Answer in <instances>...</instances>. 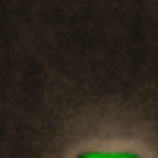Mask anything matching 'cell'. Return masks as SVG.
Wrapping results in <instances>:
<instances>
[{
  "label": "cell",
  "instance_id": "cell-1",
  "mask_svg": "<svg viewBox=\"0 0 158 158\" xmlns=\"http://www.w3.org/2000/svg\"><path fill=\"white\" fill-rule=\"evenodd\" d=\"M76 158H139V155H133V152H82Z\"/></svg>",
  "mask_w": 158,
  "mask_h": 158
}]
</instances>
